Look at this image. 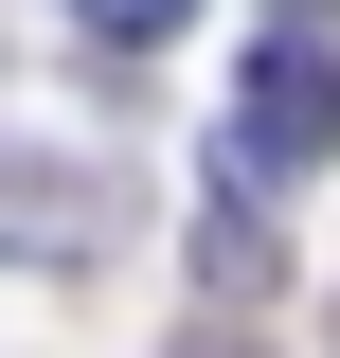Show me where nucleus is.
<instances>
[{"label":"nucleus","mask_w":340,"mask_h":358,"mask_svg":"<svg viewBox=\"0 0 340 358\" xmlns=\"http://www.w3.org/2000/svg\"><path fill=\"white\" fill-rule=\"evenodd\" d=\"M90 36H179V18H197V0H72Z\"/></svg>","instance_id":"nucleus-4"},{"label":"nucleus","mask_w":340,"mask_h":358,"mask_svg":"<svg viewBox=\"0 0 340 358\" xmlns=\"http://www.w3.org/2000/svg\"><path fill=\"white\" fill-rule=\"evenodd\" d=\"M215 287H233V305H269V287H287V251H269L251 197H215Z\"/></svg>","instance_id":"nucleus-3"},{"label":"nucleus","mask_w":340,"mask_h":358,"mask_svg":"<svg viewBox=\"0 0 340 358\" xmlns=\"http://www.w3.org/2000/svg\"><path fill=\"white\" fill-rule=\"evenodd\" d=\"M269 18H340V0H269Z\"/></svg>","instance_id":"nucleus-5"},{"label":"nucleus","mask_w":340,"mask_h":358,"mask_svg":"<svg viewBox=\"0 0 340 358\" xmlns=\"http://www.w3.org/2000/svg\"><path fill=\"white\" fill-rule=\"evenodd\" d=\"M233 179H323L340 162V18H287V36L233 72Z\"/></svg>","instance_id":"nucleus-1"},{"label":"nucleus","mask_w":340,"mask_h":358,"mask_svg":"<svg viewBox=\"0 0 340 358\" xmlns=\"http://www.w3.org/2000/svg\"><path fill=\"white\" fill-rule=\"evenodd\" d=\"M126 162H72V143H18L0 126V251H54V268H90V251H126Z\"/></svg>","instance_id":"nucleus-2"}]
</instances>
